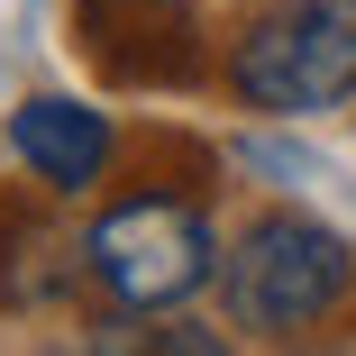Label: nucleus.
Returning <instances> with one entry per match:
<instances>
[{
    "instance_id": "nucleus-1",
    "label": "nucleus",
    "mask_w": 356,
    "mask_h": 356,
    "mask_svg": "<svg viewBox=\"0 0 356 356\" xmlns=\"http://www.w3.org/2000/svg\"><path fill=\"white\" fill-rule=\"evenodd\" d=\"M347 293H356V247L311 210H265L238 229V247H220V302L256 338H302Z\"/></svg>"
},
{
    "instance_id": "nucleus-2",
    "label": "nucleus",
    "mask_w": 356,
    "mask_h": 356,
    "mask_svg": "<svg viewBox=\"0 0 356 356\" xmlns=\"http://www.w3.org/2000/svg\"><path fill=\"white\" fill-rule=\"evenodd\" d=\"M229 74L274 119H320L356 101V0H265L238 28Z\"/></svg>"
},
{
    "instance_id": "nucleus-3",
    "label": "nucleus",
    "mask_w": 356,
    "mask_h": 356,
    "mask_svg": "<svg viewBox=\"0 0 356 356\" xmlns=\"http://www.w3.org/2000/svg\"><path fill=\"white\" fill-rule=\"evenodd\" d=\"M92 274L128 311H165V302H192L201 283H220V238L192 201H165V192H137L119 210H101L92 238H83Z\"/></svg>"
},
{
    "instance_id": "nucleus-4",
    "label": "nucleus",
    "mask_w": 356,
    "mask_h": 356,
    "mask_svg": "<svg viewBox=\"0 0 356 356\" xmlns=\"http://www.w3.org/2000/svg\"><path fill=\"white\" fill-rule=\"evenodd\" d=\"M10 156L46 183V192H92L110 165V119L92 101H64V92H28L10 110Z\"/></svg>"
}]
</instances>
